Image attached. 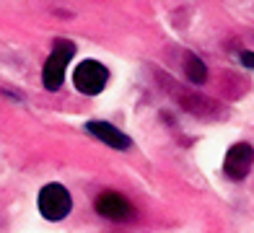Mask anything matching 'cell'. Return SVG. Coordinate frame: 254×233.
Wrapping results in <instances>:
<instances>
[{"mask_svg":"<svg viewBox=\"0 0 254 233\" xmlns=\"http://www.w3.org/2000/svg\"><path fill=\"white\" fill-rule=\"evenodd\" d=\"M75 55V44L67 42V39H57L52 55L47 57L44 62V70H42V83L47 91H57L65 80V73H67V65H70Z\"/></svg>","mask_w":254,"mask_h":233,"instance_id":"cell-1","label":"cell"},{"mask_svg":"<svg viewBox=\"0 0 254 233\" xmlns=\"http://www.w3.org/2000/svg\"><path fill=\"white\" fill-rule=\"evenodd\" d=\"M73 210L70 192L63 184H47L39 192V213L47 220H63Z\"/></svg>","mask_w":254,"mask_h":233,"instance_id":"cell-2","label":"cell"},{"mask_svg":"<svg viewBox=\"0 0 254 233\" xmlns=\"http://www.w3.org/2000/svg\"><path fill=\"white\" fill-rule=\"evenodd\" d=\"M107 80H109V70L96 60H83L73 70V86L80 93H86V96L101 93L104 86H107Z\"/></svg>","mask_w":254,"mask_h":233,"instance_id":"cell-3","label":"cell"},{"mask_svg":"<svg viewBox=\"0 0 254 233\" xmlns=\"http://www.w3.org/2000/svg\"><path fill=\"white\" fill-rule=\"evenodd\" d=\"M252 158H254V153H252V145H249V143L234 145V148L226 153V161H223L226 176L234 179V181L244 179L247 174H249V169H252Z\"/></svg>","mask_w":254,"mask_h":233,"instance_id":"cell-4","label":"cell"},{"mask_svg":"<svg viewBox=\"0 0 254 233\" xmlns=\"http://www.w3.org/2000/svg\"><path fill=\"white\" fill-rule=\"evenodd\" d=\"M96 213L101 218H109V220H130L135 215V210L122 194L104 192V194H99V200H96Z\"/></svg>","mask_w":254,"mask_h":233,"instance_id":"cell-5","label":"cell"},{"mask_svg":"<svg viewBox=\"0 0 254 233\" xmlns=\"http://www.w3.org/2000/svg\"><path fill=\"white\" fill-rule=\"evenodd\" d=\"M86 130L94 135V137H99L101 143L112 145L114 150H127V148L132 145V140L127 137L125 132H120L114 124H109V122H88V124H86Z\"/></svg>","mask_w":254,"mask_h":233,"instance_id":"cell-6","label":"cell"},{"mask_svg":"<svg viewBox=\"0 0 254 233\" xmlns=\"http://www.w3.org/2000/svg\"><path fill=\"white\" fill-rule=\"evenodd\" d=\"M184 70H187V78L192 80L194 86L205 83V78H207V70H205V65H202V60H200V57L187 55V65H184Z\"/></svg>","mask_w":254,"mask_h":233,"instance_id":"cell-7","label":"cell"},{"mask_svg":"<svg viewBox=\"0 0 254 233\" xmlns=\"http://www.w3.org/2000/svg\"><path fill=\"white\" fill-rule=\"evenodd\" d=\"M241 62H244L247 67H252V62H254V57H252V52H244V55H241Z\"/></svg>","mask_w":254,"mask_h":233,"instance_id":"cell-8","label":"cell"}]
</instances>
